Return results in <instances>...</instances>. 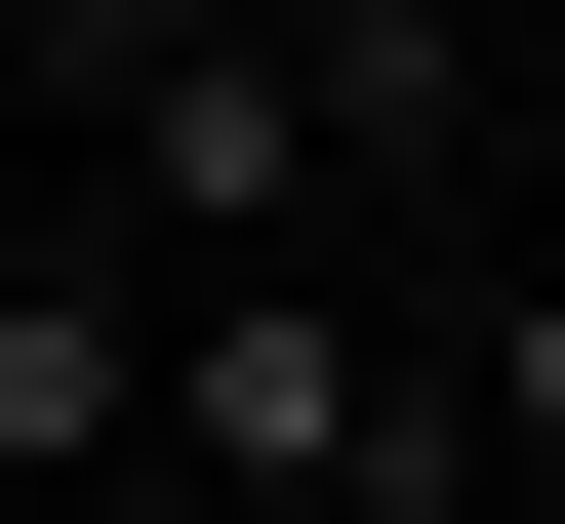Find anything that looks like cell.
Masks as SVG:
<instances>
[{
  "instance_id": "obj_2",
  "label": "cell",
  "mask_w": 565,
  "mask_h": 524,
  "mask_svg": "<svg viewBox=\"0 0 565 524\" xmlns=\"http://www.w3.org/2000/svg\"><path fill=\"white\" fill-rule=\"evenodd\" d=\"M121 484H162V282L0 243V524H121Z\"/></svg>"
},
{
  "instance_id": "obj_3",
  "label": "cell",
  "mask_w": 565,
  "mask_h": 524,
  "mask_svg": "<svg viewBox=\"0 0 565 524\" xmlns=\"http://www.w3.org/2000/svg\"><path fill=\"white\" fill-rule=\"evenodd\" d=\"M0 82H41V121H121V82H162V0H0Z\"/></svg>"
},
{
  "instance_id": "obj_5",
  "label": "cell",
  "mask_w": 565,
  "mask_h": 524,
  "mask_svg": "<svg viewBox=\"0 0 565 524\" xmlns=\"http://www.w3.org/2000/svg\"><path fill=\"white\" fill-rule=\"evenodd\" d=\"M41 162H82V121H41V82H0V202H41Z\"/></svg>"
},
{
  "instance_id": "obj_4",
  "label": "cell",
  "mask_w": 565,
  "mask_h": 524,
  "mask_svg": "<svg viewBox=\"0 0 565 524\" xmlns=\"http://www.w3.org/2000/svg\"><path fill=\"white\" fill-rule=\"evenodd\" d=\"M484 443H525V484H565V243L484 282Z\"/></svg>"
},
{
  "instance_id": "obj_1",
  "label": "cell",
  "mask_w": 565,
  "mask_h": 524,
  "mask_svg": "<svg viewBox=\"0 0 565 524\" xmlns=\"http://www.w3.org/2000/svg\"><path fill=\"white\" fill-rule=\"evenodd\" d=\"M445 484H525L484 363H364V282H162V484L121 524H445Z\"/></svg>"
},
{
  "instance_id": "obj_6",
  "label": "cell",
  "mask_w": 565,
  "mask_h": 524,
  "mask_svg": "<svg viewBox=\"0 0 565 524\" xmlns=\"http://www.w3.org/2000/svg\"><path fill=\"white\" fill-rule=\"evenodd\" d=\"M484 41H525V0H484Z\"/></svg>"
}]
</instances>
